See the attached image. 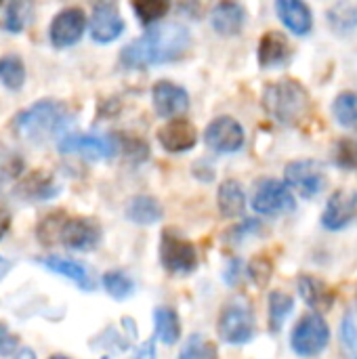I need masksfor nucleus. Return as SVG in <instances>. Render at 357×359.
I'll return each instance as SVG.
<instances>
[{
    "mask_svg": "<svg viewBox=\"0 0 357 359\" xmlns=\"http://www.w3.org/2000/svg\"><path fill=\"white\" fill-rule=\"evenodd\" d=\"M154 322H156V334L164 345H175L181 339V322L175 309L160 307L154 311Z\"/></svg>",
    "mask_w": 357,
    "mask_h": 359,
    "instance_id": "b1692460",
    "label": "nucleus"
},
{
    "mask_svg": "<svg viewBox=\"0 0 357 359\" xmlns=\"http://www.w3.org/2000/svg\"><path fill=\"white\" fill-rule=\"evenodd\" d=\"M204 141L217 154H236L244 145V130L238 120L221 116L206 126Z\"/></svg>",
    "mask_w": 357,
    "mask_h": 359,
    "instance_id": "1a4fd4ad",
    "label": "nucleus"
},
{
    "mask_svg": "<svg viewBox=\"0 0 357 359\" xmlns=\"http://www.w3.org/2000/svg\"><path fill=\"white\" fill-rule=\"evenodd\" d=\"M34 21V0H11L4 17V29L19 34Z\"/></svg>",
    "mask_w": 357,
    "mask_h": 359,
    "instance_id": "393cba45",
    "label": "nucleus"
},
{
    "mask_svg": "<svg viewBox=\"0 0 357 359\" xmlns=\"http://www.w3.org/2000/svg\"><path fill=\"white\" fill-rule=\"evenodd\" d=\"M330 343V328L322 316H305L290 334V347L297 355L314 358L320 355Z\"/></svg>",
    "mask_w": 357,
    "mask_h": 359,
    "instance_id": "423d86ee",
    "label": "nucleus"
},
{
    "mask_svg": "<svg viewBox=\"0 0 357 359\" xmlns=\"http://www.w3.org/2000/svg\"><path fill=\"white\" fill-rule=\"evenodd\" d=\"M263 107L280 124L299 126L311 111V97L301 82L284 78L265 88Z\"/></svg>",
    "mask_w": 357,
    "mask_h": 359,
    "instance_id": "f03ea898",
    "label": "nucleus"
},
{
    "mask_svg": "<svg viewBox=\"0 0 357 359\" xmlns=\"http://www.w3.org/2000/svg\"><path fill=\"white\" fill-rule=\"evenodd\" d=\"M0 82L11 88V90H19L25 82V67L23 61L17 55H8L0 59Z\"/></svg>",
    "mask_w": 357,
    "mask_h": 359,
    "instance_id": "7c9ffc66",
    "label": "nucleus"
},
{
    "mask_svg": "<svg viewBox=\"0 0 357 359\" xmlns=\"http://www.w3.org/2000/svg\"><path fill=\"white\" fill-rule=\"evenodd\" d=\"M341 343L345 351L357 358V309H349L341 322Z\"/></svg>",
    "mask_w": 357,
    "mask_h": 359,
    "instance_id": "72a5a7b5",
    "label": "nucleus"
},
{
    "mask_svg": "<svg viewBox=\"0 0 357 359\" xmlns=\"http://www.w3.org/2000/svg\"><path fill=\"white\" fill-rule=\"evenodd\" d=\"M337 164L343 168L357 166V147L351 143V139H341L337 145Z\"/></svg>",
    "mask_w": 357,
    "mask_h": 359,
    "instance_id": "4c0bfd02",
    "label": "nucleus"
},
{
    "mask_svg": "<svg viewBox=\"0 0 357 359\" xmlns=\"http://www.w3.org/2000/svg\"><path fill=\"white\" fill-rule=\"evenodd\" d=\"M252 208L259 215L276 217V215L295 210L297 202H295V196H292L288 183L284 185L282 181L265 179V181H261V185L257 187V191L252 196Z\"/></svg>",
    "mask_w": 357,
    "mask_h": 359,
    "instance_id": "6e6552de",
    "label": "nucleus"
},
{
    "mask_svg": "<svg viewBox=\"0 0 357 359\" xmlns=\"http://www.w3.org/2000/svg\"><path fill=\"white\" fill-rule=\"evenodd\" d=\"M295 309V299L290 294H284L280 290H274L269 294V332L278 334L286 322V318Z\"/></svg>",
    "mask_w": 357,
    "mask_h": 359,
    "instance_id": "a878e982",
    "label": "nucleus"
},
{
    "mask_svg": "<svg viewBox=\"0 0 357 359\" xmlns=\"http://www.w3.org/2000/svg\"><path fill=\"white\" fill-rule=\"evenodd\" d=\"M19 191L23 198H29V200H48L59 194V187L53 183L50 177H44L42 172H34L25 179Z\"/></svg>",
    "mask_w": 357,
    "mask_h": 359,
    "instance_id": "bb28decb",
    "label": "nucleus"
},
{
    "mask_svg": "<svg viewBox=\"0 0 357 359\" xmlns=\"http://www.w3.org/2000/svg\"><path fill=\"white\" fill-rule=\"evenodd\" d=\"M0 2H2V0H0Z\"/></svg>",
    "mask_w": 357,
    "mask_h": 359,
    "instance_id": "c03bdc74",
    "label": "nucleus"
},
{
    "mask_svg": "<svg viewBox=\"0 0 357 359\" xmlns=\"http://www.w3.org/2000/svg\"><path fill=\"white\" fill-rule=\"evenodd\" d=\"M103 286H105L107 294L116 301H124V299L133 297V292H135V282L122 271H107L103 276Z\"/></svg>",
    "mask_w": 357,
    "mask_h": 359,
    "instance_id": "2f4dec72",
    "label": "nucleus"
},
{
    "mask_svg": "<svg viewBox=\"0 0 357 359\" xmlns=\"http://www.w3.org/2000/svg\"><path fill=\"white\" fill-rule=\"evenodd\" d=\"M181 359H215L217 347L202 334H191L181 349Z\"/></svg>",
    "mask_w": 357,
    "mask_h": 359,
    "instance_id": "473e14b6",
    "label": "nucleus"
},
{
    "mask_svg": "<svg viewBox=\"0 0 357 359\" xmlns=\"http://www.w3.org/2000/svg\"><path fill=\"white\" fill-rule=\"evenodd\" d=\"M280 21L297 36H305L314 27V15L305 0H276Z\"/></svg>",
    "mask_w": 357,
    "mask_h": 359,
    "instance_id": "dca6fc26",
    "label": "nucleus"
},
{
    "mask_svg": "<svg viewBox=\"0 0 357 359\" xmlns=\"http://www.w3.org/2000/svg\"><path fill=\"white\" fill-rule=\"evenodd\" d=\"M124 32V21L118 11L109 4H101L95 8L90 19V36L99 44H107L116 40Z\"/></svg>",
    "mask_w": 357,
    "mask_h": 359,
    "instance_id": "f3484780",
    "label": "nucleus"
},
{
    "mask_svg": "<svg viewBox=\"0 0 357 359\" xmlns=\"http://www.w3.org/2000/svg\"><path fill=\"white\" fill-rule=\"evenodd\" d=\"M219 337L227 345H246L255 337V316L244 301L229 303L219 316Z\"/></svg>",
    "mask_w": 357,
    "mask_h": 359,
    "instance_id": "39448f33",
    "label": "nucleus"
},
{
    "mask_svg": "<svg viewBox=\"0 0 357 359\" xmlns=\"http://www.w3.org/2000/svg\"><path fill=\"white\" fill-rule=\"evenodd\" d=\"M332 114L341 126L357 130V93H341L332 103Z\"/></svg>",
    "mask_w": 357,
    "mask_h": 359,
    "instance_id": "c85d7f7f",
    "label": "nucleus"
},
{
    "mask_svg": "<svg viewBox=\"0 0 357 359\" xmlns=\"http://www.w3.org/2000/svg\"><path fill=\"white\" fill-rule=\"evenodd\" d=\"M151 99H154L156 114L162 116V118H175V116L183 114L189 107L187 90L181 88L179 84H175V82H168V80H160V82L154 84Z\"/></svg>",
    "mask_w": 357,
    "mask_h": 359,
    "instance_id": "4468645a",
    "label": "nucleus"
},
{
    "mask_svg": "<svg viewBox=\"0 0 357 359\" xmlns=\"http://www.w3.org/2000/svg\"><path fill=\"white\" fill-rule=\"evenodd\" d=\"M65 223V215L63 212H57V215H50L46 217L40 227H38V238L42 240V244H53L55 240H61V227Z\"/></svg>",
    "mask_w": 357,
    "mask_h": 359,
    "instance_id": "f704fd0d",
    "label": "nucleus"
},
{
    "mask_svg": "<svg viewBox=\"0 0 357 359\" xmlns=\"http://www.w3.org/2000/svg\"><path fill=\"white\" fill-rule=\"evenodd\" d=\"M191 48V34L181 23H154L141 38L126 44L120 63L128 69H147L154 65L175 63Z\"/></svg>",
    "mask_w": 357,
    "mask_h": 359,
    "instance_id": "f257e3e1",
    "label": "nucleus"
},
{
    "mask_svg": "<svg viewBox=\"0 0 357 359\" xmlns=\"http://www.w3.org/2000/svg\"><path fill=\"white\" fill-rule=\"evenodd\" d=\"M160 263L170 276H189L198 269L196 246L173 229H166L160 240Z\"/></svg>",
    "mask_w": 357,
    "mask_h": 359,
    "instance_id": "20e7f679",
    "label": "nucleus"
},
{
    "mask_svg": "<svg viewBox=\"0 0 357 359\" xmlns=\"http://www.w3.org/2000/svg\"><path fill=\"white\" fill-rule=\"evenodd\" d=\"M257 57H259L261 67H267V69L284 65V63L290 59V44H288V38H286L282 32H276V29L263 34V38H261V42H259Z\"/></svg>",
    "mask_w": 357,
    "mask_h": 359,
    "instance_id": "aec40b11",
    "label": "nucleus"
},
{
    "mask_svg": "<svg viewBox=\"0 0 357 359\" xmlns=\"http://www.w3.org/2000/svg\"><path fill=\"white\" fill-rule=\"evenodd\" d=\"M271 271H274V265L269 263V259H265V257H257L252 263H250V267H248V276L252 278V282L257 284V286H267V282H269V278H271Z\"/></svg>",
    "mask_w": 357,
    "mask_h": 359,
    "instance_id": "c9c22d12",
    "label": "nucleus"
},
{
    "mask_svg": "<svg viewBox=\"0 0 357 359\" xmlns=\"http://www.w3.org/2000/svg\"><path fill=\"white\" fill-rule=\"evenodd\" d=\"M19 339L8 332L4 324H0V355H17Z\"/></svg>",
    "mask_w": 357,
    "mask_h": 359,
    "instance_id": "58836bf2",
    "label": "nucleus"
},
{
    "mask_svg": "<svg viewBox=\"0 0 357 359\" xmlns=\"http://www.w3.org/2000/svg\"><path fill=\"white\" fill-rule=\"evenodd\" d=\"M69 124H72V114L67 111L63 103L53 101V99L38 101L29 109L21 111L13 122L17 135L34 143L46 141L59 135Z\"/></svg>",
    "mask_w": 357,
    "mask_h": 359,
    "instance_id": "7ed1b4c3",
    "label": "nucleus"
},
{
    "mask_svg": "<svg viewBox=\"0 0 357 359\" xmlns=\"http://www.w3.org/2000/svg\"><path fill=\"white\" fill-rule=\"evenodd\" d=\"M158 141L164 151L168 154H183L189 151L198 141V130L187 120H170L158 130Z\"/></svg>",
    "mask_w": 357,
    "mask_h": 359,
    "instance_id": "2eb2a0df",
    "label": "nucleus"
},
{
    "mask_svg": "<svg viewBox=\"0 0 357 359\" xmlns=\"http://www.w3.org/2000/svg\"><path fill=\"white\" fill-rule=\"evenodd\" d=\"M137 355H149V358H151V355H156V349H154V341H149V343H147V347L139 349V351H137Z\"/></svg>",
    "mask_w": 357,
    "mask_h": 359,
    "instance_id": "79ce46f5",
    "label": "nucleus"
},
{
    "mask_svg": "<svg viewBox=\"0 0 357 359\" xmlns=\"http://www.w3.org/2000/svg\"><path fill=\"white\" fill-rule=\"evenodd\" d=\"M173 0H133V11L143 25L158 23L168 11Z\"/></svg>",
    "mask_w": 357,
    "mask_h": 359,
    "instance_id": "c756f323",
    "label": "nucleus"
},
{
    "mask_svg": "<svg viewBox=\"0 0 357 359\" xmlns=\"http://www.w3.org/2000/svg\"><path fill=\"white\" fill-rule=\"evenodd\" d=\"M297 288H299V294L303 297V301L314 311L326 313V311H330L335 307L337 294L326 282H322V280H318L314 276H301L299 282H297Z\"/></svg>",
    "mask_w": 357,
    "mask_h": 359,
    "instance_id": "a211bd4d",
    "label": "nucleus"
},
{
    "mask_svg": "<svg viewBox=\"0 0 357 359\" xmlns=\"http://www.w3.org/2000/svg\"><path fill=\"white\" fill-rule=\"evenodd\" d=\"M11 229V215H8V210L6 208H2L0 206V240L6 236V231Z\"/></svg>",
    "mask_w": 357,
    "mask_h": 359,
    "instance_id": "a19ab883",
    "label": "nucleus"
},
{
    "mask_svg": "<svg viewBox=\"0 0 357 359\" xmlns=\"http://www.w3.org/2000/svg\"><path fill=\"white\" fill-rule=\"evenodd\" d=\"M61 242L80 252L95 250L101 242V227L95 219L88 217H76V219H65L61 227Z\"/></svg>",
    "mask_w": 357,
    "mask_h": 359,
    "instance_id": "9d476101",
    "label": "nucleus"
},
{
    "mask_svg": "<svg viewBox=\"0 0 357 359\" xmlns=\"http://www.w3.org/2000/svg\"><path fill=\"white\" fill-rule=\"evenodd\" d=\"M244 204H246V194H244V189H242V185L238 181L221 183L219 194H217V206H219V212L225 219L240 217L242 210H244Z\"/></svg>",
    "mask_w": 357,
    "mask_h": 359,
    "instance_id": "4be33fe9",
    "label": "nucleus"
},
{
    "mask_svg": "<svg viewBox=\"0 0 357 359\" xmlns=\"http://www.w3.org/2000/svg\"><path fill=\"white\" fill-rule=\"evenodd\" d=\"M86 27V17L80 8H65L61 11L50 23V42L57 48H65L76 44Z\"/></svg>",
    "mask_w": 357,
    "mask_h": 359,
    "instance_id": "ddd939ff",
    "label": "nucleus"
},
{
    "mask_svg": "<svg viewBox=\"0 0 357 359\" xmlns=\"http://www.w3.org/2000/svg\"><path fill=\"white\" fill-rule=\"evenodd\" d=\"M126 217H128V221L147 227V225H154L162 219V206L151 196H137L128 202Z\"/></svg>",
    "mask_w": 357,
    "mask_h": 359,
    "instance_id": "5701e85b",
    "label": "nucleus"
},
{
    "mask_svg": "<svg viewBox=\"0 0 357 359\" xmlns=\"http://www.w3.org/2000/svg\"><path fill=\"white\" fill-rule=\"evenodd\" d=\"M8 269H11V263H8V261H6V259L0 255V280H2V278L8 273Z\"/></svg>",
    "mask_w": 357,
    "mask_h": 359,
    "instance_id": "37998d69",
    "label": "nucleus"
},
{
    "mask_svg": "<svg viewBox=\"0 0 357 359\" xmlns=\"http://www.w3.org/2000/svg\"><path fill=\"white\" fill-rule=\"evenodd\" d=\"M246 21V13L242 8V4L234 2V0H221L210 15V23L215 27L217 34L221 36H236L242 32Z\"/></svg>",
    "mask_w": 357,
    "mask_h": 359,
    "instance_id": "6ab92c4d",
    "label": "nucleus"
},
{
    "mask_svg": "<svg viewBox=\"0 0 357 359\" xmlns=\"http://www.w3.org/2000/svg\"><path fill=\"white\" fill-rule=\"evenodd\" d=\"M357 219V194L356 191H337L326 202L322 225L330 231H339L349 227Z\"/></svg>",
    "mask_w": 357,
    "mask_h": 359,
    "instance_id": "f8f14e48",
    "label": "nucleus"
},
{
    "mask_svg": "<svg viewBox=\"0 0 357 359\" xmlns=\"http://www.w3.org/2000/svg\"><path fill=\"white\" fill-rule=\"evenodd\" d=\"M286 183L299 196L311 200L326 187V170L316 160H299L290 162L284 170Z\"/></svg>",
    "mask_w": 357,
    "mask_h": 359,
    "instance_id": "0eeeda50",
    "label": "nucleus"
},
{
    "mask_svg": "<svg viewBox=\"0 0 357 359\" xmlns=\"http://www.w3.org/2000/svg\"><path fill=\"white\" fill-rule=\"evenodd\" d=\"M328 21L332 25L335 32L339 34H349L351 29L357 27V6L351 4L349 0H341L337 2L330 11H328Z\"/></svg>",
    "mask_w": 357,
    "mask_h": 359,
    "instance_id": "cd10ccee",
    "label": "nucleus"
},
{
    "mask_svg": "<svg viewBox=\"0 0 357 359\" xmlns=\"http://www.w3.org/2000/svg\"><path fill=\"white\" fill-rule=\"evenodd\" d=\"M259 231H261V223H259V221H252V219H248V221H244L242 225L234 227V229L227 233V242H229L231 246H236V244H242L246 238H250V236H257Z\"/></svg>",
    "mask_w": 357,
    "mask_h": 359,
    "instance_id": "e433bc0d",
    "label": "nucleus"
},
{
    "mask_svg": "<svg viewBox=\"0 0 357 359\" xmlns=\"http://www.w3.org/2000/svg\"><path fill=\"white\" fill-rule=\"evenodd\" d=\"M42 263H44V267H48L50 271H55V273H59V276H63V278H67V280H72L78 288H82V290H86V292H90V290L95 288L93 278L88 276L86 267H84L82 263H78V261L61 259V257H48V259H44Z\"/></svg>",
    "mask_w": 357,
    "mask_h": 359,
    "instance_id": "412c9836",
    "label": "nucleus"
},
{
    "mask_svg": "<svg viewBox=\"0 0 357 359\" xmlns=\"http://www.w3.org/2000/svg\"><path fill=\"white\" fill-rule=\"evenodd\" d=\"M240 271H242V263L240 261H231V265H229V269H227V276H225V280L234 286V284H238L240 282Z\"/></svg>",
    "mask_w": 357,
    "mask_h": 359,
    "instance_id": "ea45409f",
    "label": "nucleus"
},
{
    "mask_svg": "<svg viewBox=\"0 0 357 359\" xmlns=\"http://www.w3.org/2000/svg\"><path fill=\"white\" fill-rule=\"evenodd\" d=\"M116 141L95 135H69L59 141L61 154H80L88 160H105L116 154Z\"/></svg>",
    "mask_w": 357,
    "mask_h": 359,
    "instance_id": "9b49d317",
    "label": "nucleus"
}]
</instances>
